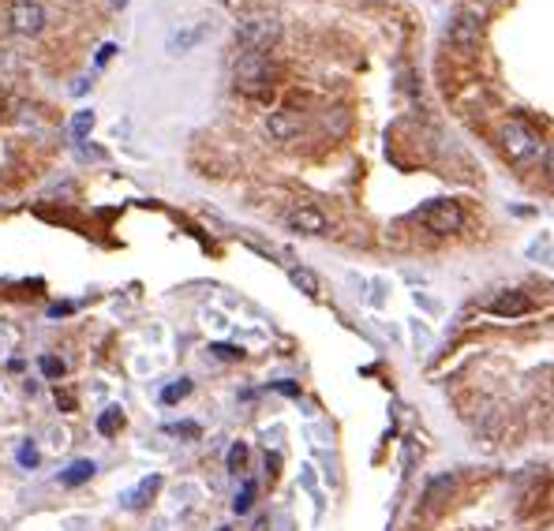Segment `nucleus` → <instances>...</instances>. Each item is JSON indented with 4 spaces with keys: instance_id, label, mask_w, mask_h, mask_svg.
I'll return each mask as SVG.
<instances>
[{
    "instance_id": "412c9836",
    "label": "nucleus",
    "mask_w": 554,
    "mask_h": 531,
    "mask_svg": "<svg viewBox=\"0 0 554 531\" xmlns=\"http://www.w3.org/2000/svg\"><path fill=\"white\" fill-rule=\"evenodd\" d=\"M210 352H214L217 360H244V352L236 344H210Z\"/></svg>"
},
{
    "instance_id": "f257e3e1",
    "label": "nucleus",
    "mask_w": 554,
    "mask_h": 531,
    "mask_svg": "<svg viewBox=\"0 0 554 531\" xmlns=\"http://www.w3.org/2000/svg\"><path fill=\"white\" fill-rule=\"evenodd\" d=\"M498 146L517 169L543 165V154H547V142L540 139V132L532 128V124H524V120H502L498 124Z\"/></svg>"
},
{
    "instance_id": "4be33fe9",
    "label": "nucleus",
    "mask_w": 554,
    "mask_h": 531,
    "mask_svg": "<svg viewBox=\"0 0 554 531\" xmlns=\"http://www.w3.org/2000/svg\"><path fill=\"white\" fill-rule=\"evenodd\" d=\"M19 464H23V468H38V449H34V442L19 445Z\"/></svg>"
},
{
    "instance_id": "9b49d317",
    "label": "nucleus",
    "mask_w": 554,
    "mask_h": 531,
    "mask_svg": "<svg viewBox=\"0 0 554 531\" xmlns=\"http://www.w3.org/2000/svg\"><path fill=\"white\" fill-rule=\"evenodd\" d=\"M289 281H292L296 292L319 296V277H315V270H308V266H289Z\"/></svg>"
},
{
    "instance_id": "2eb2a0df",
    "label": "nucleus",
    "mask_w": 554,
    "mask_h": 531,
    "mask_svg": "<svg viewBox=\"0 0 554 531\" xmlns=\"http://www.w3.org/2000/svg\"><path fill=\"white\" fill-rule=\"evenodd\" d=\"M90 128H94V113H90V109L75 113V120H71V139H75V142H83V139L90 135Z\"/></svg>"
},
{
    "instance_id": "f8f14e48",
    "label": "nucleus",
    "mask_w": 554,
    "mask_h": 531,
    "mask_svg": "<svg viewBox=\"0 0 554 531\" xmlns=\"http://www.w3.org/2000/svg\"><path fill=\"white\" fill-rule=\"evenodd\" d=\"M94 471H97V464H94V461H75L71 468H64V471H60V483H64V487H83Z\"/></svg>"
},
{
    "instance_id": "6ab92c4d",
    "label": "nucleus",
    "mask_w": 554,
    "mask_h": 531,
    "mask_svg": "<svg viewBox=\"0 0 554 531\" xmlns=\"http://www.w3.org/2000/svg\"><path fill=\"white\" fill-rule=\"evenodd\" d=\"M255 490H259L255 483H244L240 494H236V501H233V509H236V513H247V509H251V501H255Z\"/></svg>"
},
{
    "instance_id": "6e6552de",
    "label": "nucleus",
    "mask_w": 554,
    "mask_h": 531,
    "mask_svg": "<svg viewBox=\"0 0 554 531\" xmlns=\"http://www.w3.org/2000/svg\"><path fill=\"white\" fill-rule=\"evenodd\" d=\"M266 135L273 142H292V139L304 135V116H300L296 109H273L266 116Z\"/></svg>"
},
{
    "instance_id": "a211bd4d",
    "label": "nucleus",
    "mask_w": 554,
    "mask_h": 531,
    "mask_svg": "<svg viewBox=\"0 0 554 531\" xmlns=\"http://www.w3.org/2000/svg\"><path fill=\"white\" fill-rule=\"evenodd\" d=\"M203 34H207L203 27H199V31H184V34H172V41H169V45L176 49V53H184V49H188V45H195V41L203 38Z\"/></svg>"
},
{
    "instance_id": "9d476101",
    "label": "nucleus",
    "mask_w": 554,
    "mask_h": 531,
    "mask_svg": "<svg viewBox=\"0 0 554 531\" xmlns=\"http://www.w3.org/2000/svg\"><path fill=\"white\" fill-rule=\"evenodd\" d=\"M158 490H162V475H146L135 490L124 494V505H128V509H146V505L154 501V494H158Z\"/></svg>"
},
{
    "instance_id": "0eeeda50",
    "label": "nucleus",
    "mask_w": 554,
    "mask_h": 531,
    "mask_svg": "<svg viewBox=\"0 0 554 531\" xmlns=\"http://www.w3.org/2000/svg\"><path fill=\"white\" fill-rule=\"evenodd\" d=\"M285 224L300 236H326L330 233V217H326L319 206H292L285 214Z\"/></svg>"
},
{
    "instance_id": "423d86ee",
    "label": "nucleus",
    "mask_w": 554,
    "mask_h": 531,
    "mask_svg": "<svg viewBox=\"0 0 554 531\" xmlns=\"http://www.w3.org/2000/svg\"><path fill=\"white\" fill-rule=\"evenodd\" d=\"M446 41L457 49H476L484 41V12L476 8H461L457 15H449L446 23Z\"/></svg>"
},
{
    "instance_id": "5701e85b",
    "label": "nucleus",
    "mask_w": 554,
    "mask_h": 531,
    "mask_svg": "<svg viewBox=\"0 0 554 531\" xmlns=\"http://www.w3.org/2000/svg\"><path fill=\"white\" fill-rule=\"evenodd\" d=\"M165 431H169V435H188V438H199V423H169Z\"/></svg>"
},
{
    "instance_id": "b1692460",
    "label": "nucleus",
    "mask_w": 554,
    "mask_h": 531,
    "mask_svg": "<svg viewBox=\"0 0 554 531\" xmlns=\"http://www.w3.org/2000/svg\"><path fill=\"white\" fill-rule=\"evenodd\" d=\"M543 172H547V180L554 184V146H547V154H543Z\"/></svg>"
},
{
    "instance_id": "393cba45",
    "label": "nucleus",
    "mask_w": 554,
    "mask_h": 531,
    "mask_svg": "<svg viewBox=\"0 0 554 531\" xmlns=\"http://www.w3.org/2000/svg\"><path fill=\"white\" fill-rule=\"evenodd\" d=\"M113 53H116V45H106V49H102V53H97V64H106V60L113 57Z\"/></svg>"
},
{
    "instance_id": "a878e982",
    "label": "nucleus",
    "mask_w": 554,
    "mask_h": 531,
    "mask_svg": "<svg viewBox=\"0 0 554 531\" xmlns=\"http://www.w3.org/2000/svg\"><path fill=\"white\" fill-rule=\"evenodd\" d=\"M221 531H229V527H221Z\"/></svg>"
},
{
    "instance_id": "dca6fc26",
    "label": "nucleus",
    "mask_w": 554,
    "mask_h": 531,
    "mask_svg": "<svg viewBox=\"0 0 554 531\" xmlns=\"http://www.w3.org/2000/svg\"><path fill=\"white\" fill-rule=\"evenodd\" d=\"M225 464H229L233 475H240L244 464H247V445H244V442H233V449H229V457H225Z\"/></svg>"
},
{
    "instance_id": "7ed1b4c3",
    "label": "nucleus",
    "mask_w": 554,
    "mask_h": 531,
    "mask_svg": "<svg viewBox=\"0 0 554 531\" xmlns=\"http://www.w3.org/2000/svg\"><path fill=\"white\" fill-rule=\"evenodd\" d=\"M282 19L277 15H244L236 23V49L240 53H270L282 41Z\"/></svg>"
},
{
    "instance_id": "20e7f679",
    "label": "nucleus",
    "mask_w": 554,
    "mask_h": 531,
    "mask_svg": "<svg viewBox=\"0 0 554 531\" xmlns=\"http://www.w3.org/2000/svg\"><path fill=\"white\" fill-rule=\"evenodd\" d=\"M416 221L435 236H457L465 229V210L457 206V202L439 198V202H427V206L416 214Z\"/></svg>"
},
{
    "instance_id": "aec40b11",
    "label": "nucleus",
    "mask_w": 554,
    "mask_h": 531,
    "mask_svg": "<svg viewBox=\"0 0 554 531\" xmlns=\"http://www.w3.org/2000/svg\"><path fill=\"white\" fill-rule=\"evenodd\" d=\"M38 367H42V374H45V378H60V374H64V363H60V360H53V356H42V360H38Z\"/></svg>"
},
{
    "instance_id": "1a4fd4ad",
    "label": "nucleus",
    "mask_w": 554,
    "mask_h": 531,
    "mask_svg": "<svg viewBox=\"0 0 554 531\" xmlns=\"http://www.w3.org/2000/svg\"><path fill=\"white\" fill-rule=\"evenodd\" d=\"M528 307H532L528 292H521V288H506V292H498V296L487 303V315H494V318H521Z\"/></svg>"
},
{
    "instance_id": "f03ea898",
    "label": "nucleus",
    "mask_w": 554,
    "mask_h": 531,
    "mask_svg": "<svg viewBox=\"0 0 554 531\" xmlns=\"http://www.w3.org/2000/svg\"><path fill=\"white\" fill-rule=\"evenodd\" d=\"M277 79V68L270 60V53H236L233 60V87L236 94H247V97H259L273 87Z\"/></svg>"
},
{
    "instance_id": "39448f33",
    "label": "nucleus",
    "mask_w": 554,
    "mask_h": 531,
    "mask_svg": "<svg viewBox=\"0 0 554 531\" xmlns=\"http://www.w3.org/2000/svg\"><path fill=\"white\" fill-rule=\"evenodd\" d=\"M5 23H8V31L19 34V38H38L45 31V8L38 5V0H12L8 12H5Z\"/></svg>"
},
{
    "instance_id": "4468645a",
    "label": "nucleus",
    "mask_w": 554,
    "mask_h": 531,
    "mask_svg": "<svg viewBox=\"0 0 554 531\" xmlns=\"http://www.w3.org/2000/svg\"><path fill=\"white\" fill-rule=\"evenodd\" d=\"M449 490H453V475H439V479H435V483H431V487H427L423 501H427V505H439V501H442V498H446Z\"/></svg>"
},
{
    "instance_id": "ddd939ff",
    "label": "nucleus",
    "mask_w": 554,
    "mask_h": 531,
    "mask_svg": "<svg viewBox=\"0 0 554 531\" xmlns=\"http://www.w3.org/2000/svg\"><path fill=\"white\" fill-rule=\"evenodd\" d=\"M120 426H124V412H120V408H106L102 416H97V431H102L106 438H113Z\"/></svg>"
},
{
    "instance_id": "f3484780",
    "label": "nucleus",
    "mask_w": 554,
    "mask_h": 531,
    "mask_svg": "<svg viewBox=\"0 0 554 531\" xmlns=\"http://www.w3.org/2000/svg\"><path fill=\"white\" fill-rule=\"evenodd\" d=\"M188 393H191V382H188V378H180V382H172V386L162 389V400L165 404H176V400H184Z\"/></svg>"
}]
</instances>
